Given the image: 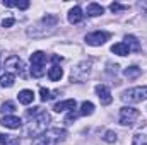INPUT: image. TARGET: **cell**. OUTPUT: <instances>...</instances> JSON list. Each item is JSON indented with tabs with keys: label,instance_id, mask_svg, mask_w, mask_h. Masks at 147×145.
I'll use <instances>...</instances> for the list:
<instances>
[{
	"label": "cell",
	"instance_id": "obj_9",
	"mask_svg": "<svg viewBox=\"0 0 147 145\" xmlns=\"http://www.w3.org/2000/svg\"><path fill=\"white\" fill-rule=\"evenodd\" d=\"M96 94H98L101 104H105V106L111 104L113 97H111V91L108 89V85H105V84H98V85H96Z\"/></svg>",
	"mask_w": 147,
	"mask_h": 145
},
{
	"label": "cell",
	"instance_id": "obj_14",
	"mask_svg": "<svg viewBox=\"0 0 147 145\" xmlns=\"http://www.w3.org/2000/svg\"><path fill=\"white\" fill-rule=\"evenodd\" d=\"M17 99H19L21 104H31L34 101V92L29 91V89H24V91H21L17 94Z\"/></svg>",
	"mask_w": 147,
	"mask_h": 145
},
{
	"label": "cell",
	"instance_id": "obj_4",
	"mask_svg": "<svg viewBox=\"0 0 147 145\" xmlns=\"http://www.w3.org/2000/svg\"><path fill=\"white\" fill-rule=\"evenodd\" d=\"M147 99V85L142 87H132L121 94V101L125 103H140Z\"/></svg>",
	"mask_w": 147,
	"mask_h": 145
},
{
	"label": "cell",
	"instance_id": "obj_20",
	"mask_svg": "<svg viewBox=\"0 0 147 145\" xmlns=\"http://www.w3.org/2000/svg\"><path fill=\"white\" fill-rule=\"evenodd\" d=\"M62 75H63V70H62L58 65H53V67L48 70V79H50V80H53V82L60 80V79H62Z\"/></svg>",
	"mask_w": 147,
	"mask_h": 145
},
{
	"label": "cell",
	"instance_id": "obj_22",
	"mask_svg": "<svg viewBox=\"0 0 147 145\" xmlns=\"http://www.w3.org/2000/svg\"><path fill=\"white\" fill-rule=\"evenodd\" d=\"M125 77L127 79H137V77H140V73H142V68L140 67H137V65H132V67H128V68H125Z\"/></svg>",
	"mask_w": 147,
	"mask_h": 145
},
{
	"label": "cell",
	"instance_id": "obj_12",
	"mask_svg": "<svg viewBox=\"0 0 147 145\" xmlns=\"http://www.w3.org/2000/svg\"><path fill=\"white\" fill-rule=\"evenodd\" d=\"M132 145H147V125H144L142 128H139L135 132Z\"/></svg>",
	"mask_w": 147,
	"mask_h": 145
},
{
	"label": "cell",
	"instance_id": "obj_29",
	"mask_svg": "<svg viewBox=\"0 0 147 145\" xmlns=\"http://www.w3.org/2000/svg\"><path fill=\"white\" fill-rule=\"evenodd\" d=\"M29 5H31V3H29L28 0H21V2H16V7H17V9H21V10H26Z\"/></svg>",
	"mask_w": 147,
	"mask_h": 145
},
{
	"label": "cell",
	"instance_id": "obj_13",
	"mask_svg": "<svg viewBox=\"0 0 147 145\" xmlns=\"http://www.w3.org/2000/svg\"><path fill=\"white\" fill-rule=\"evenodd\" d=\"M82 19H84L82 9H80L79 5L72 7V9H70V12H69V22H70V24H79Z\"/></svg>",
	"mask_w": 147,
	"mask_h": 145
},
{
	"label": "cell",
	"instance_id": "obj_1",
	"mask_svg": "<svg viewBox=\"0 0 147 145\" xmlns=\"http://www.w3.org/2000/svg\"><path fill=\"white\" fill-rule=\"evenodd\" d=\"M65 137H67V132L63 128H50L43 135H39L38 138H34L33 145H57L60 142H63Z\"/></svg>",
	"mask_w": 147,
	"mask_h": 145
},
{
	"label": "cell",
	"instance_id": "obj_7",
	"mask_svg": "<svg viewBox=\"0 0 147 145\" xmlns=\"http://www.w3.org/2000/svg\"><path fill=\"white\" fill-rule=\"evenodd\" d=\"M108 39H110V33L96 31V33H91V34L86 36V43L91 44V46H101V44H105Z\"/></svg>",
	"mask_w": 147,
	"mask_h": 145
},
{
	"label": "cell",
	"instance_id": "obj_28",
	"mask_svg": "<svg viewBox=\"0 0 147 145\" xmlns=\"http://www.w3.org/2000/svg\"><path fill=\"white\" fill-rule=\"evenodd\" d=\"M75 119H77V113H75V111H70V113L65 116V123H67V125H72Z\"/></svg>",
	"mask_w": 147,
	"mask_h": 145
},
{
	"label": "cell",
	"instance_id": "obj_32",
	"mask_svg": "<svg viewBox=\"0 0 147 145\" xmlns=\"http://www.w3.org/2000/svg\"><path fill=\"white\" fill-rule=\"evenodd\" d=\"M51 60H53L55 63H58V62H62V56H58V55H53V56H51Z\"/></svg>",
	"mask_w": 147,
	"mask_h": 145
},
{
	"label": "cell",
	"instance_id": "obj_16",
	"mask_svg": "<svg viewBox=\"0 0 147 145\" xmlns=\"http://www.w3.org/2000/svg\"><path fill=\"white\" fill-rule=\"evenodd\" d=\"M123 43H125V44L130 48V51H140V43H139V39H137L135 36H132V34H127Z\"/></svg>",
	"mask_w": 147,
	"mask_h": 145
},
{
	"label": "cell",
	"instance_id": "obj_31",
	"mask_svg": "<svg viewBox=\"0 0 147 145\" xmlns=\"http://www.w3.org/2000/svg\"><path fill=\"white\" fill-rule=\"evenodd\" d=\"M108 67H110V70H108L110 73H113V72L116 73L118 72V65H111V63H108Z\"/></svg>",
	"mask_w": 147,
	"mask_h": 145
},
{
	"label": "cell",
	"instance_id": "obj_19",
	"mask_svg": "<svg viewBox=\"0 0 147 145\" xmlns=\"http://www.w3.org/2000/svg\"><path fill=\"white\" fill-rule=\"evenodd\" d=\"M0 145H21L17 137L7 135V133H0Z\"/></svg>",
	"mask_w": 147,
	"mask_h": 145
},
{
	"label": "cell",
	"instance_id": "obj_23",
	"mask_svg": "<svg viewBox=\"0 0 147 145\" xmlns=\"http://www.w3.org/2000/svg\"><path fill=\"white\" fill-rule=\"evenodd\" d=\"M16 111V104L12 103V101H5L3 104H2V109H0V113L3 114V116H10V113H14Z\"/></svg>",
	"mask_w": 147,
	"mask_h": 145
},
{
	"label": "cell",
	"instance_id": "obj_2",
	"mask_svg": "<svg viewBox=\"0 0 147 145\" xmlns=\"http://www.w3.org/2000/svg\"><path fill=\"white\" fill-rule=\"evenodd\" d=\"M48 121H50V114L46 111H39L36 116H33V121L29 123V128H28V135L31 137H39L46 132V126H48Z\"/></svg>",
	"mask_w": 147,
	"mask_h": 145
},
{
	"label": "cell",
	"instance_id": "obj_15",
	"mask_svg": "<svg viewBox=\"0 0 147 145\" xmlns=\"http://www.w3.org/2000/svg\"><path fill=\"white\" fill-rule=\"evenodd\" d=\"M111 51H113L115 55H120V56H128V55H130V48H128L123 41L113 44V46H111Z\"/></svg>",
	"mask_w": 147,
	"mask_h": 145
},
{
	"label": "cell",
	"instance_id": "obj_21",
	"mask_svg": "<svg viewBox=\"0 0 147 145\" xmlns=\"http://www.w3.org/2000/svg\"><path fill=\"white\" fill-rule=\"evenodd\" d=\"M92 113H94V104L91 101H84L80 104V111H79L80 116H91Z\"/></svg>",
	"mask_w": 147,
	"mask_h": 145
},
{
	"label": "cell",
	"instance_id": "obj_27",
	"mask_svg": "<svg viewBox=\"0 0 147 145\" xmlns=\"http://www.w3.org/2000/svg\"><path fill=\"white\" fill-rule=\"evenodd\" d=\"M105 142H108V144H115V142H116V133H115L113 130H108V132L105 133Z\"/></svg>",
	"mask_w": 147,
	"mask_h": 145
},
{
	"label": "cell",
	"instance_id": "obj_10",
	"mask_svg": "<svg viewBox=\"0 0 147 145\" xmlns=\"http://www.w3.org/2000/svg\"><path fill=\"white\" fill-rule=\"evenodd\" d=\"M2 125H3L5 128L17 130V128H21L22 121H21V118H17V116H2Z\"/></svg>",
	"mask_w": 147,
	"mask_h": 145
},
{
	"label": "cell",
	"instance_id": "obj_11",
	"mask_svg": "<svg viewBox=\"0 0 147 145\" xmlns=\"http://www.w3.org/2000/svg\"><path fill=\"white\" fill-rule=\"evenodd\" d=\"M75 108H77L75 99H67V101H60V103H57V104L53 106V111L62 113V111H74Z\"/></svg>",
	"mask_w": 147,
	"mask_h": 145
},
{
	"label": "cell",
	"instance_id": "obj_18",
	"mask_svg": "<svg viewBox=\"0 0 147 145\" xmlns=\"http://www.w3.org/2000/svg\"><path fill=\"white\" fill-rule=\"evenodd\" d=\"M14 82H16V75L12 72H5L0 77V85H2V87H12Z\"/></svg>",
	"mask_w": 147,
	"mask_h": 145
},
{
	"label": "cell",
	"instance_id": "obj_8",
	"mask_svg": "<svg viewBox=\"0 0 147 145\" xmlns=\"http://www.w3.org/2000/svg\"><path fill=\"white\" fill-rule=\"evenodd\" d=\"M89 63L84 62L80 65H77L75 68H72V82H82L87 75H89Z\"/></svg>",
	"mask_w": 147,
	"mask_h": 145
},
{
	"label": "cell",
	"instance_id": "obj_17",
	"mask_svg": "<svg viewBox=\"0 0 147 145\" xmlns=\"http://www.w3.org/2000/svg\"><path fill=\"white\" fill-rule=\"evenodd\" d=\"M103 12H105V9H103L99 3H96V2H92V3L87 5V15H89V17H98V15H101Z\"/></svg>",
	"mask_w": 147,
	"mask_h": 145
},
{
	"label": "cell",
	"instance_id": "obj_3",
	"mask_svg": "<svg viewBox=\"0 0 147 145\" xmlns=\"http://www.w3.org/2000/svg\"><path fill=\"white\" fill-rule=\"evenodd\" d=\"M45 63H46V55L43 51H34L31 55V75L33 77H43L45 75Z\"/></svg>",
	"mask_w": 147,
	"mask_h": 145
},
{
	"label": "cell",
	"instance_id": "obj_30",
	"mask_svg": "<svg viewBox=\"0 0 147 145\" xmlns=\"http://www.w3.org/2000/svg\"><path fill=\"white\" fill-rule=\"evenodd\" d=\"M14 22H16L14 17H7V19L2 21V28H10V26H14Z\"/></svg>",
	"mask_w": 147,
	"mask_h": 145
},
{
	"label": "cell",
	"instance_id": "obj_24",
	"mask_svg": "<svg viewBox=\"0 0 147 145\" xmlns=\"http://www.w3.org/2000/svg\"><path fill=\"white\" fill-rule=\"evenodd\" d=\"M41 22H43V24H46V26H50V28H53V26H57L58 17H57V15H45Z\"/></svg>",
	"mask_w": 147,
	"mask_h": 145
},
{
	"label": "cell",
	"instance_id": "obj_25",
	"mask_svg": "<svg viewBox=\"0 0 147 145\" xmlns=\"http://www.w3.org/2000/svg\"><path fill=\"white\" fill-rule=\"evenodd\" d=\"M127 9H128L127 5H121V3H118V2H113L110 5V10L115 12V14H116V12H121V10H127Z\"/></svg>",
	"mask_w": 147,
	"mask_h": 145
},
{
	"label": "cell",
	"instance_id": "obj_6",
	"mask_svg": "<svg viewBox=\"0 0 147 145\" xmlns=\"http://www.w3.org/2000/svg\"><path fill=\"white\" fill-rule=\"evenodd\" d=\"M5 67H7V68H10V70H14L17 75H21L22 79H26V77H28V73H26V67H24V62H22L19 56H16V55L9 56V58L5 60Z\"/></svg>",
	"mask_w": 147,
	"mask_h": 145
},
{
	"label": "cell",
	"instance_id": "obj_5",
	"mask_svg": "<svg viewBox=\"0 0 147 145\" xmlns=\"http://www.w3.org/2000/svg\"><path fill=\"white\" fill-rule=\"evenodd\" d=\"M139 116H140L139 109L130 108V106H123V108L120 109L118 121H120V125H123V126H132V125L137 121V118H139Z\"/></svg>",
	"mask_w": 147,
	"mask_h": 145
},
{
	"label": "cell",
	"instance_id": "obj_33",
	"mask_svg": "<svg viewBox=\"0 0 147 145\" xmlns=\"http://www.w3.org/2000/svg\"><path fill=\"white\" fill-rule=\"evenodd\" d=\"M0 68H2V67H0Z\"/></svg>",
	"mask_w": 147,
	"mask_h": 145
},
{
	"label": "cell",
	"instance_id": "obj_26",
	"mask_svg": "<svg viewBox=\"0 0 147 145\" xmlns=\"http://www.w3.org/2000/svg\"><path fill=\"white\" fill-rule=\"evenodd\" d=\"M39 94H41V101H43V103H46V101H50V99L53 97V96H51V92H50L48 89H45V87H41V89H39Z\"/></svg>",
	"mask_w": 147,
	"mask_h": 145
}]
</instances>
